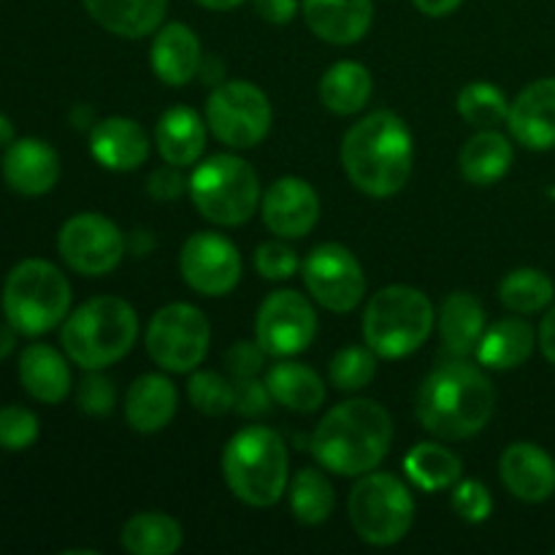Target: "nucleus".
<instances>
[{
    "instance_id": "35",
    "label": "nucleus",
    "mask_w": 555,
    "mask_h": 555,
    "mask_svg": "<svg viewBox=\"0 0 555 555\" xmlns=\"http://www.w3.org/2000/svg\"><path fill=\"white\" fill-rule=\"evenodd\" d=\"M555 287L551 276L540 269H515L509 271L499 287V298L507 309L518 314H534L553 301Z\"/></svg>"
},
{
    "instance_id": "27",
    "label": "nucleus",
    "mask_w": 555,
    "mask_h": 555,
    "mask_svg": "<svg viewBox=\"0 0 555 555\" xmlns=\"http://www.w3.org/2000/svg\"><path fill=\"white\" fill-rule=\"evenodd\" d=\"M537 345V334L526 320L520 318H507L499 320L496 325L486 331L477 341L475 352L477 361L488 369H496V372H507V369L520 366L531 358Z\"/></svg>"
},
{
    "instance_id": "41",
    "label": "nucleus",
    "mask_w": 555,
    "mask_h": 555,
    "mask_svg": "<svg viewBox=\"0 0 555 555\" xmlns=\"http://www.w3.org/2000/svg\"><path fill=\"white\" fill-rule=\"evenodd\" d=\"M453 509L466 524H482L493 509L491 491L480 480H464L453 491Z\"/></svg>"
},
{
    "instance_id": "15",
    "label": "nucleus",
    "mask_w": 555,
    "mask_h": 555,
    "mask_svg": "<svg viewBox=\"0 0 555 555\" xmlns=\"http://www.w3.org/2000/svg\"><path fill=\"white\" fill-rule=\"evenodd\" d=\"M179 271L201 296H228L242 280V258L231 238L193 233L179 255Z\"/></svg>"
},
{
    "instance_id": "22",
    "label": "nucleus",
    "mask_w": 555,
    "mask_h": 555,
    "mask_svg": "<svg viewBox=\"0 0 555 555\" xmlns=\"http://www.w3.org/2000/svg\"><path fill=\"white\" fill-rule=\"evenodd\" d=\"M201 43L198 36L182 22H168L157 27L152 38L150 63L157 79L168 87L188 85L193 76H198L201 65Z\"/></svg>"
},
{
    "instance_id": "6",
    "label": "nucleus",
    "mask_w": 555,
    "mask_h": 555,
    "mask_svg": "<svg viewBox=\"0 0 555 555\" xmlns=\"http://www.w3.org/2000/svg\"><path fill=\"white\" fill-rule=\"evenodd\" d=\"M434 328V304L423 291L410 285L383 287L369 298L363 312V339L377 358L412 356L426 345Z\"/></svg>"
},
{
    "instance_id": "44",
    "label": "nucleus",
    "mask_w": 555,
    "mask_h": 555,
    "mask_svg": "<svg viewBox=\"0 0 555 555\" xmlns=\"http://www.w3.org/2000/svg\"><path fill=\"white\" fill-rule=\"evenodd\" d=\"M263 361L266 350L258 341H236L225 352V369L231 372V377H258Z\"/></svg>"
},
{
    "instance_id": "24",
    "label": "nucleus",
    "mask_w": 555,
    "mask_h": 555,
    "mask_svg": "<svg viewBox=\"0 0 555 555\" xmlns=\"http://www.w3.org/2000/svg\"><path fill=\"white\" fill-rule=\"evenodd\" d=\"M87 14L119 38H144L163 25L168 0H81Z\"/></svg>"
},
{
    "instance_id": "4",
    "label": "nucleus",
    "mask_w": 555,
    "mask_h": 555,
    "mask_svg": "<svg viewBox=\"0 0 555 555\" xmlns=\"http://www.w3.org/2000/svg\"><path fill=\"white\" fill-rule=\"evenodd\" d=\"M139 336V318L125 298L98 296L81 304L63 323V350L76 366L101 372L122 361Z\"/></svg>"
},
{
    "instance_id": "9",
    "label": "nucleus",
    "mask_w": 555,
    "mask_h": 555,
    "mask_svg": "<svg viewBox=\"0 0 555 555\" xmlns=\"http://www.w3.org/2000/svg\"><path fill=\"white\" fill-rule=\"evenodd\" d=\"M350 520L356 534L374 547L404 540L415 520L412 493L388 472H369L350 493Z\"/></svg>"
},
{
    "instance_id": "42",
    "label": "nucleus",
    "mask_w": 555,
    "mask_h": 555,
    "mask_svg": "<svg viewBox=\"0 0 555 555\" xmlns=\"http://www.w3.org/2000/svg\"><path fill=\"white\" fill-rule=\"evenodd\" d=\"M255 269L266 280H291L298 271L296 249L282 242H266L255 249Z\"/></svg>"
},
{
    "instance_id": "25",
    "label": "nucleus",
    "mask_w": 555,
    "mask_h": 555,
    "mask_svg": "<svg viewBox=\"0 0 555 555\" xmlns=\"http://www.w3.org/2000/svg\"><path fill=\"white\" fill-rule=\"evenodd\" d=\"M155 144L171 166H193L206 150V125L193 108L173 106L163 112L155 128Z\"/></svg>"
},
{
    "instance_id": "5",
    "label": "nucleus",
    "mask_w": 555,
    "mask_h": 555,
    "mask_svg": "<svg viewBox=\"0 0 555 555\" xmlns=\"http://www.w3.org/2000/svg\"><path fill=\"white\" fill-rule=\"evenodd\" d=\"M222 475L236 499L249 507H271L287 488V450L276 431L249 426L233 434L222 453Z\"/></svg>"
},
{
    "instance_id": "51",
    "label": "nucleus",
    "mask_w": 555,
    "mask_h": 555,
    "mask_svg": "<svg viewBox=\"0 0 555 555\" xmlns=\"http://www.w3.org/2000/svg\"><path fill=\"white\" fill-rule=\"evenodd\" d=\"M198 5H204V9L209 11H231L236 9V5L247 3V0H195Z\"/></svg>"
},
{
    "instance_id": "47",
    "label": "nucleus",
    "mask_w": 555,
    "mask_h": 555,
    "mask_svg": "<svg viewBox=\"0 0 555 555\" xmlns=\"http://www.w3.org/2000/svg\"><path fill=\"white\" fill-rule=\"evenodd\" d=\"M198 76L206 85H222L225 81V63L220 57H215V54H204L198 65Z\"/></svg>"
},
{
    "instance_id": "30",
    "label": "nucleus",
    "mask_w": 555,
    "mask_h": 555,
    "mask_svg": "<svg viewBox=\"0 0 555 555\" xmlns=\"http://www.w3.org/2000/svg\"><path fill=\"white\" fill-rule=\"evenodd\" d=\"M513 144L499 130H480L461 150V173L475 188H488L499 182L513 166Z\"/></svg>"
},
{
    "instance_id": "45",
    "label": "nucleus",
    "mask_w": 555,
    "mask_h": 555,
    "mask_svg": "<svg viewBox=\"0 0 555 555\" xmlns=\"http://www.w3.org/2000/svg\"><path fill=\"white\" fill-rule=\"evenodd\" d=\"M184 190H188V179L182 177L179 166H171V163L155 168V171L150 173V179H146V193L157 201L179 198Z\"/></svg>"
},
{
    "instance_id": "31",
    "label": "nucleus",
    "mask_w": 555,
    "mask_h": 555,
    "mask_svg": "<svg viewBox=\"0 0 555 555\" xmlns=\"http://www.w3.org/2000/svg\"><path fill=\"white\" fill-rule=\"evenodd\" d=\"M372 98V74L361 63L341 60L320 79V101L334 114H358Z\"/></svg>"
},
{
    "instance_id": "13",
    "label": "nucleus",
    "mask_w": 555,
    "mask_h": 555,
    "mask_svg": "<svg viewBox=\"0 0 555 555\" xmlns=\"http://www.w3.org/2000/svg\"><path fill=\"white\" fill-rule=\"evenodd\" d=\"M57 249L65 263L85 276H103L125 258V236L108 217L85 211L60 228Z\"/></svg>"
},
{
    "instance_id": "17",
    "label": "nucleus",
    "mask_w": 555,
    "mask_h": 555,
    "mask_svg": "<svg viewBox=\"0 0 555 555\" xmlns=\"http://www.w3.org/2000/svg\"><path fill=\"white\" fill-rule=\"evenodd\" d=\"M509 133L526 150L545 152L555 146V76L526 87L509 103Z\"/></svg>"
},
{
    "instance_id": "48",
    "label": "nucleus",
    "mask_w": 555,
    "mask_h": 555,
    "mask_svg": "<svg viewBox=\"0 0 555 555\" xmlns=\"http://www.w3.org/2000/svg\"><path fill=\"white\" fill-rule=\"evenodd\" d=\"M540 347L542 356L555 366V307L545 314V320L540 325Z\"/></svg>"
},
{
    "instance_id": "50",
    "label": "nucleus",
    "mask_w": 555,
    "mask_h": 555,
    "mask_svg": "<svg viewBox=\"0 0 555 555\" xmlns=\"http://www.w3.org/2000/svg\"><path fill=\"white\" fill-rule=\"evenodd\" d=\"M16 334H20V331H16L14 325H0V361L11 356V350H14L16 345Z\"/></svg>"
},
{
    "instance_id": "40",
    "label": "nucleus",
    "mask_w": 555,
    "mask_h": 555,
    "mask_svg": "<svg viewBox=\"0 0 555 555\" xmlns=\"http://www.w3.org/2000/svg\"><path fill=\"white\" fill-rule=\"evenodd\" d=\"M76 404H79V410L85 415H108L114 410V404H117V390H114L112 379L98 372L87 374L79 383V388H76Z\"/></svg>"
},
{
    "instance_id": "16",
    "label": "nucleus",
    "mask_w": 555,
    "mask_h": 555,
    "mask_svg": "<svg viewBox=\"0 0 555 555\" xmlns=\"http://www.w3.org/2000/svg\"><path fill=\"white\" fill-rule=\"evenodd\" d=\"M263 222L280 238H301L318 225L320 198L309 182L298 177H282L266 190Z\"/></svg>"
},
{
    "instance_id": "2",
    "label": "nucleus",
    "mask_w": 555,
    "mask_h": 555,
    "mask_svg": "<svg viewBox=\"0 0 555 555\" xmlns=\"http://www.w3.org/2000/svg\"><path fill=\"white\" fill-rule=\"evenodd\" d=\"M393 442L388 410L372 399L336 404L312 434V453L323 469L341 477H361L377 469Z\"/></svg>"
},
{
    "instance_id": "33",
    "label": "nucleus",
    "mask_w": 555,
    "mask_h": 555,
    "mask_svg": "<svg viewBox=\"0 0 555 555\" xmlns=\"http://www.w3.org/2000/svg\"><path fill=\"white\" fill-rule=\"evenodd\" d=\"M404 469L412 486L421 491H444L459 482L464 466L453 450L437 442H421L404 459Z\"/></svg>"
},
{
    "instance_id": "28",
    "label": "nucleus",
    "mask_w": 555,
    "mask_h": 555,
    "mask_svg": "<svg viewBox=\"0 0 555 555\" xmlns=\"http://www.w3.org/2000/svg\"><path fill=\"white\" fill-rule=\"evenodd\" d=\"M439 334H442L444 350L455 358H466L477 347L480 336L486 334V309L472 293H450L439 312Z\"/></svg>"
},
{
    "instance_id": "7",
    "label": "nucleus",
    "mask_w": 555,
    "mask_h": 555,
    "mask_svg": "<svg viewBox=\"0 0 555 555\" xmlns=\"http://www.w3.org/2000/svg\"><path fill=\"white\" fill-rule=\"evenodd\" d=\"M70 285L49 260H22L3 285L5 323L25 336H41L68 318Z\"/></svg>"
},
{
    "instance_id": "26",
    "label": "nucleus",
    "mask_w": 555,
    "mask_h": 555,
    "mask_svg": "<svg viewBox=\"0 0 555 555\" xmlns=\"http://www.w3.org/2000/svg\"><path fill=\"white\" fill-rule=\"evenodd\" d=\"M22 388L41 404H60L70 390V369L49 345H30L20 358Z\"/></svg>"
},
{
    "instance_id": "21",
    "label": "nucleus",
    "mask_w": 555,
    "mask_h": 555,
    "mask_svg": "<svg viewBox=\"0 0 555 555\" xmlns=\"http://www.w3.org/2000/svg\"><path fill=\"white\" fill-rule=\"evenodd\" d=\"M90 152L108 171H135L150 157V139L135 119L108 117L92 128Z\"/></svg>"
},
{
    "instance_id": "11",
    "label": "nucleus",
    "mask_w": 555,
    "mask_h": 555,
    "mask_svg": "<svg viewBox=\"0 0 555 555\" xmlns=\"http://www.w3.org/2000/svg\"><path fill=\"white\" fill-rule=\"evenodd\" d=\"M206 125L225 146L249 150L271 130V103L260 87L249 81H222L206 101Z\"/></svg>"
},
{
    "instance_id": "20",
    "label": "nucleus",
    "mask_w": 555,
    "mask_h": 555,
    "mask_svg": "<svg viewBox=\"0 0 555 555\" xmlns=\"http://www.w3.org/2000/svg\"><path fill=\"white\" fill-rule=\"evenodd\" d=\"M3 179L20 195L49 193L60 179L57 152L41 139L11 141L3 155Z\"/></svg>"
},
{
    "instance_id": "46",
    "label": "nucleus",
    "mask_w": 555,
    "mask_h": 555,
    "mask_svg": "<svg viewBox=\"0 0 555 555\" xmlns=\"http://www.w3.org/2000/svg\"><path fill=\"white\" fill-rule=\"evenodd\" d=\"M253 3L258 16L271 25H287L298 14V0H253Z\"/></svg>"
},
{
    "instance_id": "37",
    "label": "nucleus",
    "mask_w": 555,
    "mask_h": 555,
    "mask_svg": "<svg viewBox=\"0 0 555 555\" xmlns=\"http://www.w3.org/2000/svg\"><path fill=\"white\" fill-rule=\"evenodd\" d=\"M377 374V352L372 347H345L331 358L328 377L336 390L345 393H356V390L366 388Z\"/></svg>"
},
{
    "instance_id": "8",
    "label": "nucleus",
    "mask_w": 555,
    "mask_h": 555,
    "mask_svg": "<svg viewBox=\"0 0 555 555\" xmlns=\"http://www.w3.org/2000/svg\"><path fill=\"white\" fill-rule=\"evenodd\" d=\"M188 190L195 209L222 228L247 222L260 201L258 173L236 155H215L195 166Z\"/></svg>"
},
{
    "instance_id": "49",
    "label": "nucleus",
    "mask_w": 555,
    "mask_h": 555,
    "mask_svg": "<svg viewBox=\"0 0 555 555\" xmlns=\"http://www.w3.org/2000/svg\"><path fill=\"white\" fill-rule=\"evenodd\" d=\"M412 3H415V9L421 11V14L439 20V16L453 14V11L459 9V5L464 3V0H412Z\"/></svg>"
},
{
    "instance_id": "52",
    "label": "nucleus",
    "mask_w": 555,
    "mask_h": 555,
    "mask_svg": "<svg viewBox=\"0 0 555 555\" xmlns=\"http://www.w3.org/2000/svg\"><path fill=\"white\" fill-rule=\"evenodd\" d=\"M14 141V125L5 114H0V146H9Z\"/></svg>"
},
{
    "instance_id": "23",
    "label": "nucleus",
    "mask_w": 555,
    "mask_h": 555,
    "mask_svg": "<svg viewBox=\"0 0 555 555\" xmlns=\"http://www.w3.org/2000/svg\"><path fill=\"white\" fill-rule=\"evenodd\" d=\"M177 415V388L163 374H141L125 396V417L139 434H157Z\"/></svg>"
},
{
    "instance_id": "38",
    "label": "nucleus",
    "mask_w": 555,
    "mask_h": 555,
    "mask_svg": "<svg viewBox=\"0 0 555 555\" xmlns=\"http://www.w3.org/2000/svg\"><path fill=\"white\" fill-rule=\"evenodd\" d=\"M188 396L195 410L220 417L233 410V379L215 372H195L188 383Z\"/></svg>"
},
{
    "instance_id": "39",
    "label": "nucleus",
    "mask_w": 555,
    "mask_h": 555,
    "mask_svg": "<svg viewBox=\"0 0 555 555\" xmlns=\"http://www.w3.org/2000/svg\"><path fill=\"white\" fill-rule=\"evenodd\" d=\"M38 439V417L25 406H3L0 410V448L20 453Z\"/></svg>"
},
{
    "instance_id": "34",
    "label": "nucleus",
    "mask_w": 555,
    "mask_h": 555,
    "mask_svg": "<svg viewBox=\"0 0 555 555\" xmlns=\"http://www.w3.org/2000/svg\"><path fill=\"white\" fill-rule=\"evenodd\" d=\"M291 509L296 515L298 524L304 526H320L331 518L336 504L334 486L328 482V477L320 469H307L298 472L291 480Z\"/></svg>"
},
{
    "instance_id": "36",
    "label": "nucleus",
    "mask_w": 555,
    "mask_h": 555,
    "mask_svg": "<svg viewBox=\"0 0 555 555\" xmlns=\"http://www.w3.org/2000/svg\"><path fill=\"white\" fill-rule=\"evenodd\" d=\"M459 114L475 128H496L499 122H507L509 103L499 87L488 81H472L461 90Z\"/></svg>"
},
{
    "instance_id": "3",
    "label": "nucleus",
    "mask_w": 555,
    "mask_h": 555,
    "mask_svg": "<svg viewBox=\"0 0 555 555\" xmlns=\"http://www.w3.org/2000/svg\"><path fill=\"white\" fill-rule=\"evenodd\" d=\"M412 133L393 112H372L358 119L341 141V166L361 193L390 198L412 173Z\"/></svg>"
},
{
    "instance_id": "10",
    "label": "nucleus",
    "mask_w": 555,
    "mask_h": 555,
    "mask_svg": "<svg viewBox=\"0 0 555 555\" xmlns=\"http://www.w3.org/2000/svg\"><path fill=\"white\" fill-rule=\"evenodd\" d=\"M146 352L163 372L188 374L209 352L211 325L193 304H168L146 328Z\"/></svg>"
},
{
    "instance_id": "14",
    "label": "nucleus",
    "mask_w": 555,
    "mask_h": 555,
    "mask_svg": "<svg viewBox=\"0 0 555 555\" xmlns=\"http://www.w3.org/2000/svg\"><path fill=\"white\" fill-rule=\"evenodd\" d=\"M304 282L320 307L352 312L366 293V274L356 255L341 244H320L304 260Z\"/></svg>"
},
{
    "instance_id": "1",
    "label": "nucleus",
    "mask_w": 555,
    "mask_h": 555,
    "mask_svg": "<svg viewBox=\"0 0 555 555\" xmlns=\"http://www.w3.org/2000/svg\"><path fill=\"white\" fill-rule=\"evenodd\" d=\"M496 390L491 379L461 358L444 361L423 379L415 412L426 431L439 439H469L491 423Z\"/></svg>"
},
{
    "instance_id": "32",
    "label": "nucleus",
    "mask_w": 555,
    "mask_h": 555,
    "mask_svg": "<svg viewBox=\"0 0 555 555\" xmlns=\"http://www.w3.org/2000/svg\"><path fill=\"white\" fill-rule=\"evenodd\" d=\"M122 547L133 555H171L182 547V526L166 513H139L122 526Z\"/></svg>"
},
{
    "instance_id": "19",
    "label": "nucleus",
    "mask_w": 555,
    "mask_h": 555,
    "mask_svg": "<svg viewBox=\"0 0 555 555\" xmlns=\"http://www.w3.org/2000/svg\"><path fill=\"white\" fill-rule=\"evenodd\" d=\"M309 30L334 47H350L369 33L374 0H301Z\"/></svg>"
},
{
    "instance_id": "43",
    "label": "nucleus",
    "mask_w": 555,
    "mask_h": 555,
    "mask_svg": "<svg viewBox=\"0 0 555 555\" xmlns=\"http://www.w3.org/2000/svg\"><path fill=\"white\" fill-rule=\"evenodd\" d=\"M233 379V410L244 417H258L271 410V393L266 383L255 377H231Z\"/></svg>"
},
{
    "instance_id": "29",
    "label": "nucleus",
    "mask_w": 555,
    "mask_h": 555,
    "mask_svg": "<svg viewBox=\"0 0 555 555\" xmlns=\"http://www.w3.org/2000/svg\"><path fill=\"white\" fill-rule=\"evenodd\" d=\"M266 388L276 404L293 412H314L325 401V385L318 372L298 361H276L266 374Z\"/></svg>"
},
{
    "instance_id": "12",
    "label": "nucleus",
    "mask_w": 555,
    "mask_h": 555,
    "mask_svg": "<svg viewBox=\"0 0 555 555\" xmlns=\"http://www.w3.org/2000/svg\"><path fill=\"white\" fill-rule=\"evenodd\" d=\"M318 334V314L312 304L296 291H276L266 296L255 318V341L271 358H293L307 350Z\"/></svg>"
},
{
    "instance_id": "18",
    "label": "nucleus",
    "mask_w": 555,
    "mask_h": 555,
    "mask_svg": "<svg viewBox=\"0 0 555 555\" xmlns=\"http://www.w3.org/2000/svg\"><path fill=\"white\" fill-rule=\"evenodd\" d=\"M499 472L507 491L520 502L540 504L555 493V461L540 444H509L499 461Z\"/></svg>"
}]
</instances>
